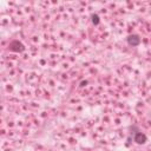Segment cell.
Returning <instances> with one entry per match:
<instances>
[{
  "label": "cell",
  "mask_w": 151,
  "mask_h": 151,
  "mask_svg": "<svg viewBox=\"0 0 151 151\" xmlns=\"http://www.w3.org/2000/svg\"><path fill=\"white\" fill-rule=\"evenodd\" d=\"M132 129L134 130L133 132H131L132 134V138H133V142L137 143V144H145L146 140H147V137L144 132H142L137 126H132Z\"/></svg>",
  "instance_id": "1"
},
{
  "label": "cell",
  "mask_w": 151,
  "mask_h": 151,
  "mask_svg": "<svg viewBox=\"0 0 151 151\" xmlns=\"http://www.w3.org/2000/svg\"><path fill=\"white\" fill-rule=\"evenodd\" d=\"M8 48H9L11 52H17L18 53V52L25 51V45L19 40H12L8 45Z\"/></svg>",
  "instance_id": "2"
},
{
  "label": "cell",
  "mask_w": 151,
  "mask_h": 151,
  "mask_svg": "<svg viewBox=\"0 0 151 151\" xmlns=\"http://www.w3.org/2000/svg\"><path fill=\"white\" fill-rule=\"evenodd\" d=\"M126 41L130 46H138L140 44V37L138 34H130L127 38H126Z\"/></svg>",
  "instance_id": "3"
},
{
  "label": "cell",
  "mask_w": 151,
  "mask_h": 151,
  "mask_svg": "<svg viewBox=\"0 0 151 151\" xmlns=\"http://www.w3.org/2000/svg\"><path fill=\"white\" fill-rule=\"evenodd\" d=\"M91 21H92V24H93L94 26L99 25V22H100V19H99L98 14H92V15H91Z\"/></svg>",
  "instance_id": "4"
}]
</instances>
